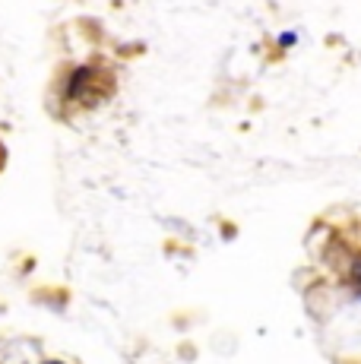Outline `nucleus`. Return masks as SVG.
<instances>
[{
	"label": "nucleus",
	"mask_w": 361,
	"mask_h": 364,
	"mask_svg": "<svg viewBox=\"0 0 361 364\" xmlns=\"http://www.w3.org/2000/svg\"><path fill=\"white\" fill-rule=\"evenodd\" d=\"M86 80H89V67L76 70V73H73V80H70V86H67V95H70V99H76V95H80V89L86 86Z\"/></svg>",
	"instance_id": "obj_1"
},
{
	"label": "nucleus",
	"mask_w": 361,
	"mask_h": 364,
	"mask_svg": "<svg viewBox=\"0 0 361 364\" xmlns=\"http://www.w3.org/2000/svg\"><path fill=\"white\" fill-rule=\"evenodd\" d=\"M352 276H355L358 282H361V260H355V266H352Z\"/></svg>",
	"instance_id": "obj_2"
},
{
	"label": "nucleus",
	"mask_w": 361,
	"mask_h": 364,
	"mask_svg": "<svg viewBox=\"0 0 361 364\" xmlns=\"http://www.w3.org/2000/svg\"><path fill=\"white\" fill-rule=\"evenodd\" d=\"M45 364H64V361H45Z\"/></svg>",
	"instance_id": "obj_3"
}]
</instances>
